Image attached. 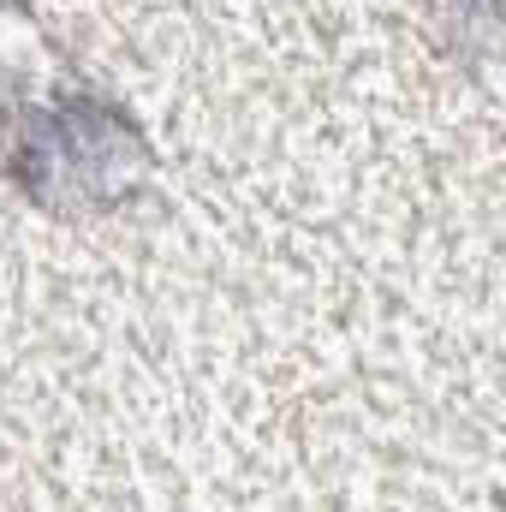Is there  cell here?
I'll use <instances>...</instances> for the list:
<instances>
[{
  "label": "cell",
  "mask_w": 506,
  "mask_h": 512,
  "mask_svg": "<svg viewBox=\"0 0 506 512\" xmlns=\"http://www.w3.org/2000/svg\"><path fill=\"white\" fill-rule=\"evenodd\" d=\"M0 155L12 185L48 215L126 209L155 167L131 108L48 54L30 0H0Z\"/></svg>",
  "instance_id": "6da1fadb"
}]
</instances>
